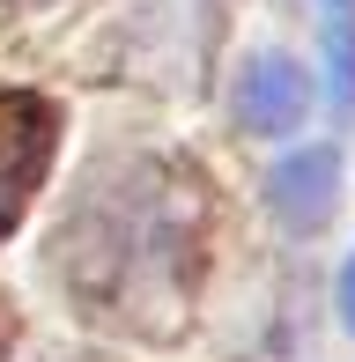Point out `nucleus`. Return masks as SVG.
Returning <instances> with one entry per match:
<instances>
[{"label":"nucleus","mask_w":355,"mask_h":362,"mask_svg":"<svg viewBox=\"0 0 355 362\" xmlns=\"http://www.w3.org/2000/svg\"><path fill=\"white\" fill-rule=\"evenodd\" d=\"M237 119L252 134H289L303 119V67L281 59V52L245 59V74H237Z\"/></svg>","instance_id":"7ed1b4c3"},{"label":"nucleus","mask_w":355,"mask_h":362,"mask_svg":"<svg viewBox=\"0 0 355 362\" xmlns=\"http://www.w3.org/2000/svg\"><path fill=\"white\" fill-rule=\"evenodd\" d=\"M326 15V67H333V119L355 111V0H318Z\"/></svg>","instance_id":"20e7f679"},{"label":"nucleus","mask_w":355,"mask_h":362,"mask_svg":"<svg viewBox=\"0 0 355 362\" xmlns=\"http://www.w3.org/2000/svg\"><path fill=\"white\" fill-rule=\"evenodd\" d=\"M267 207L281 215L289 229H326L333 207H341V148H296V156L274 163L267 177Z\"/></svg>","instance_id":"f03ea898"},{"label":"nucleus","mask_w":355,"mask_h":362,"mask_svg":"<svg viewBox=\"0 0 355 362\" xmlns=\"http://www.w3.org/2000/svg\"><path fill=\"white\" fill-rule=\"evenodd\" d=\"M52 141H59V111L37 89H0V237L23 222L30 192L45 185Z\"/></svg>","instance_id":"f257e3e1"},{"label":"nucleus","mask_w":355,"mask_h":362,"mask_svg":"<svg viewBox=\"0 0 355 362\" xmlns=\"http://www.w3.org/2000/svg\"><path fill=\"white\" fill-rule=\"evenodd\" d=\"M341 325H348V333H355V259H348V267H341Z\"/></svg>","instance_id":"39448f33"}]
</instances>
